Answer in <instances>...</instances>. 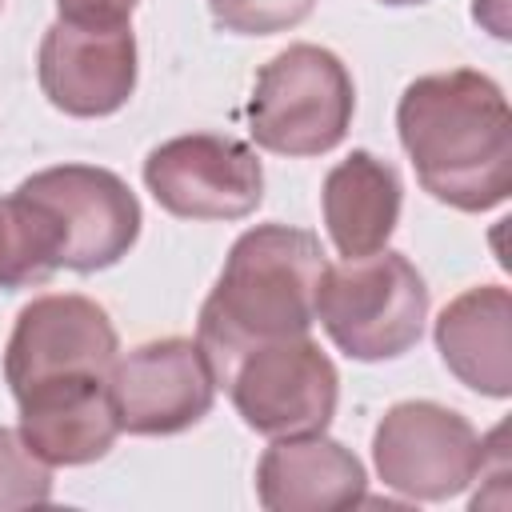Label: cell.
<instances>
[{"mask_svg":"<svg viewBox=\"0 0 512 512\" xmlns=\"http://www.w3.org/2000/svg\"><path fill=\"white\" fill-rule=\"evenodd\" d=\"M396 132L428 196L456 212L500 208L512 192V112L476 68L420 76L396 104Z\"/></svg>","mask_w":512,"mask_h":512,"instance_id":"cell-1","label":"cell"},{"mask_svg":"<svg viewBox=\"0 0 512 512\" xmlns=\"http://www.w3.org/2000/svg\"><path fill=\"white\" fill-rule=\"evenodd\" d=\"M324 268L328 256L320 240L292 224H256L232 244L196 328L220 384L244 352L308 336L316 324V288Z\"/></svg>","mask_w":512,"mask_h":512,"instance_id":"cell-2","label":"cell"},{"mask_svg":"<svg viewBox=\"0 0 512 512\" xmlns=\"http://www.w3.org/2000/svg\"><path fill=\"white\" fill-rule=\"evenodd\" d=\"M316 320L328 340L364 364L416 348L428 320V288L404 252H372L328 264L316 288Z\"/></svg>","mask_w":512,"mask_h":512,"instance_id":"cell-3","label":"cell"},{"mask_svg":"<svg viewBox=\"0 0 512 512\" xmlns=\"http://www.w3.org/2000/svg\"><path fill=\"white\" fill-rule=\"evenodd\" d=\"M352 112L356 84L344 60L320 44H288L256 72L248 128L276 156H324L348 136Z\"/></svg>","mask_w":512,"mask_h":512,"instance_id":"cell-4","label":"cell"},{"mask_svg":"<svg viewBox=\"0 0 512 512\" xmlns=\"http://www.w3.org/2000/svg\"><path fill=\"white\" fill-rule=\"evenodd\" d=\"M488 444L476 428L436 400L392 404L372 432V460L384 488L408 500H448L484 472Z\"/></svg>","mask_w":512,"mask_h":512,"instance_id":"cell-5","label":"cell"},{"mask_svg":"<svg viewBox=\"0 0 512 512\" xmlns=\"http://www.w3.org/2000/svg\"><path fill=\"white\" fill-rule=\"evenodd\" d=\"M224 388L240 420L268 440L324 432L340 400L336 364L312 336H288L244 352L228 368Z\"/></svg>","mask_w":512,"mask_h":512,"instance_id":"cell-6","label":"cell"},{"mask_svg":"<svg viewBox=\"0 0 512 512\" xmlns=\"http://www.w3.org/2000/svg\"><path fill=\"white\" fill-rule=\"evenodd\" d=\"M24 196L48 208L60 228V268L100 272L128 256L140 236V200L108 168L56 164L20 184Z\"/></svg>","mask_w":512,"mask_h":512,"instance_id":"cell-7","label":"cell"},{"mask_svg":"<svg viewBox=\"0 0 512 512\" xmlns=\"http://www.w3.org/2000/svg\"><path fill=\"white\" fill-rule=\"evenodd\" d=\"M156 204L180 220H244L264 200V168L244 140L188 132L156 144L144 160Z\"/></svg>","mask_w":512,"mask_h":512,"instance_id":"cell-8","label":"cell"},{"mask_svg":"<svg viewBox=\"0 0 512 512\" xmlns=\"http://www.w3.org/2000/svg\"><path fill=\"white\" fill-rule=\"evenodd\" d=\"M216 368L200 340L164 336L116 356L108 392L116 404L120 432L132 436H176L200 424L216 404Z\"/></svg>","mask_w":512,"mask_h":512,"instance_id":"cell-9","label":"cell"},{"mask_svg":"<svg viewBox=\"0 0 512 512\" xmlns=\"http://www.w3.org/2000/svg\"><path fill=\"white\" fill-rule=\"evenodd\" d=\"M120 340L108 312L76 292H48L20 308L8 348L4 380L12 396L56 376H108Z\"/></svg>","mask_w":512,"mask_h":512,"instance_id":"cell-10","label":"cell"},{"mask_svg":"<svg viewBox=\"0 0 512 512\" xmlns=\"http://www.w3.org/2000/svg\"><path fill=\"white\" fill-rule=\"evenodd\" d=\"M36 76L52 108L64 116H112L136 92V36L128 24H48Z\"/></svg>","mask_w":512,"mask_h":512,"instance_id":"cell-11","label":"cell"},{"mask_svg":"<svg viewBox=\"0 0 512 512\" xmlns=\"http://www.w3.org/2000/svg\"><path fill=\"white\" fill-rule=\"evenodd\" d=\"M20 404V440L52 468L92 464L108 456L120 436L116 404L108 376H56L24 388Z\"/></svg>","mask_w":512,"mask_h":512,"instance_id":"cell-12","label":"cell"},{"mask_svg":"<svg viewBox=\"0 0 512 512\" xmlns=\"http://www.w3.org/2000/svg\"><path fill=\"white\" fill-rule=\"evenodd\" d=\"M364 464L324 432L276 436L256 464V496L268 512H332L364 500Z\"/></svg>","mask_w":512,"mask_h":512,"instance_id":"cell-13","label":"cell"},{"mask_svg":"<svg viewBox=\"0 0 512 512\" xmlns=\"http://www.w3.org/2000/svg\"><path fill=\"white\" fill-rule=\"evenodd\" d=\"M436 352L472 392L512 396V296L504 284H476L452 296L436 316Z\"/></svg>","mask_w":512,"mask_h":512,"instance_id":"cell-14","label":"cell"},{"mask_svg":"<svg viewBox=\"0 0 512 512\" xmlns=\"http://www.w3.org/2000/svg\"><path fill=\"white\" fill-rule=\"evenodd\" d=\"M400 204H404L400 172L364 148H356L336 168H328L324 188H320L324 228H328L332 248L344 260L380 252L388 236L396 232Z\"/></svg>","mask_w":512,"mask_h":512,"instance_id":"cell-15","label":"cell"},{"mask_svg":"<svg viewBox=\"0 0 512 512\" xmlns=\"http://www.w3.org/2000/svg\"><path fill=\"white\" fill-rule=\"evenodd\" d=\"M60 272V228L20 188L0 200V288H32Z\"/></svg>","mask_w":512,"mask_h":512,"instance_id":"cell-16","label":"cell"},{"mask_svg":"<svg viewBox=\"0 0 512 512\" xmlns=\"http://www.w3.org/2000/svg\"><path fill=\"white\" fill-rule=\"evenodd\" d=\"M52 500V464H44L12 428H0V512Z\"/></svg>","mask_w":512,"mask_h":512,"instance_id":"cell-17","label":"cell"},{"mask_svg":"<svg viewBox=\"0 0 512 512\" xmlns=\"http://www.w3.org/2000/svg\"><path fill=\"white\" fill-rule=\"evenodd\" d=\"M212 20L236 36H272L296 28L316 0H208Z\"/></svg>","mask_w":512,"mask_h":512,"instance_id":"cell-18","label":"cell"},{"mask_svg":"<svg viewBox=\"0 0 512 512\" xmlns=\"http://www.w3.org/2000/svg\"><path fill=\"white\" fill-rule=\"evenodd\" d=\"M64 20L76 24H128L140 0H56Z\"/></svg>","mask_w":512,"mask_h":512,"instance_id":"cell-19","label":"cell"},{"mask_svg":"<svg viewBox=\"0 0 512 512\" xmlns=\"http://www.w3.org/2000/svg\"><path fill=\"white\" fill-rule=\"evenodd\" d=\"M380 4H388V8H408V4H428V0H380Z\"/></svg>","mask_w":512,"mask_h":512,"instance_id":"cell-20","label":"cell"},{"mask_svg":"<svg viewBox=\"0 0 512 512\" xmlns=\"http://www.w3.org/2000/svg\"><path fill=\"white\" fill-rule=\"evenodd\" d=\"M0 4H4V0H0Z\"/></svg>","mask_w":512,"mask_h":512,"instance_id":"cell-21","label":"cell"}]
</instances>
